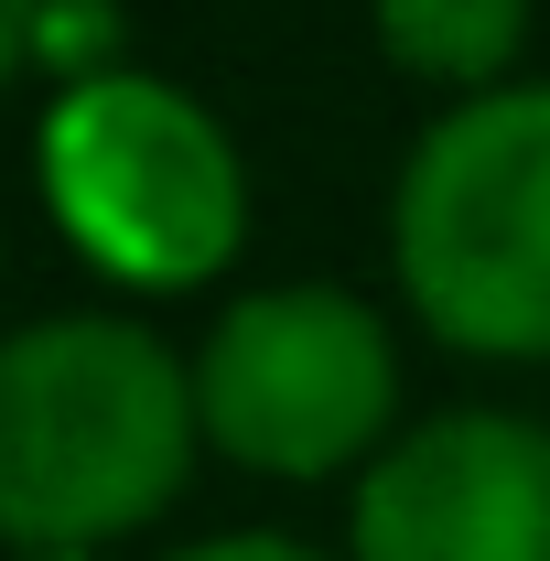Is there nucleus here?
Returning a JSON list of instances; mask_svg holds the SVG:
<instances>
[{
  "label": "nucleus",
  "mask_w": 550,
  "mask_h": 561,
  "mask_svg": "<svg viewBox=\"0 0 550 561\" xmlns=\"http://www.w3.org/2000/svg\"><path fill=\"white\" fill-rule=\"evenodd\" d=\"M206 421L195 367L130 313H55L0 335V540L98 551L184 496Z\"/></svg>",
  "instance_id": "obj_1"
},
{
  "label": "nucleus",
  "mask_w": 550,
  "mask_h": 561,
  "mask_svg": "<svg viewBox=\"0 0 550 561\" xmlns=\"http://www.w3.org/2000/svg\"><path fill=\"white\" fill-rule=\"evenodd\" d=\"M389 249L454 356H550V87H485L411 140Z\"/></svg>",
  "instance_id": "obj_2"
},
{
  "label": "nucleus",
  "mask_w": 550,
  "mask_h": 561,
  "mask_svg": "<svg viewBox=\"0 0 550 561\" xmlns=\"http://www.w3.org/2000/svg\"><path fill=\"white\" fill-rule=\"evenodd\" d=\"M44 206L108 280L195 291L249 238V162L216 130V108L173 76L98 66L44 108Z\"/></svg>",
  "instance_id": "obj_3"
},
{
  "label": "nucleus",
  "mask_w": 550,
  "mask_h": 561,
  "mask_svg": "<svg viewBox=\"0 0 550 561\" xmlns=\"http://www.w3.org/2000/svg\"><path fill=\"white\" fill-rule=\"evenodd\" d=\"M400 411V346L378 324V302H356L335 280H271L238 291L195 346V421L227 465L249 476H345L356 454H389Z\"/></svg>",
  "instance_id": "obj_4"
},
{
  "label": "nucleus",
  "mask_w": 550,
  "mask_h": 561,
  "mask_svg": "<svg viewBox=\"0 0 550 561\" xmlns=\"http://www.w3.org/2000/svg\"><path fill=\"white\" fill-rule=\"evenodd\" d=\"M356 561H550V421L432 411L411 421L345 518Z\"/></svg>",
  "instance_id": "obj_5"
},
{
  "label": "nucleus",
  "mask_w": 550,
  "mask_h": 561,
  "mask_svg": "<svg viewBox=\"0 0 550 561\" xmlns=\"http://www.w3.org/2000/svg\"><path fill=\"white\" fill-rule=\"evenodd\" d=\"M367 22H378L389 66L485 98L507 76V55H518V33H529V0H367Z\"/></svg>",
  "instance_id": "obj_6"
},
{
  "label": "nucleus",
  "mask_w": 550,
  "mask_h": 561,
  "mask_svg": "<svg viewBox=\"0 0 550 561\" xmlns=\"http://www.w3.org/2000/svg\"><path fill=\"white\" fill-rule=\"evenodd\" d=\"M173 561H324V551H302L291 529H227V540H184Z\"/></svg>",
  "instance_id": "obj_7"
},
{
  "label": "nucleus",
  "mask_w": 550,
  "mask_h": 561,
  "mask_svg": "<svg viewBox=\"0 0 550 561\" xmlns=\"http://www.w3.org/2000/svg\"><path fill=\"white\" fill-rule=\"evenodd\" d=\"M44 11H55V0H0V87L44 55Z\"/></svg>",
  "instance_id": "obj_8"
},
{
  "label": "nucleus",
  "mask_w": 550,
  "mask_h": 561,
  "mask_svg": "<svg viewBox=\"0 0 550 561\" xmlns=\"http://www.w3.org/2000/svg\"><path fill=\"white\" fill-rule=\"evenodd\" d=\"M11 561H108V551H11Z\"/></svg>",
  "instance_id": "obj_9"
}]
</instances>
